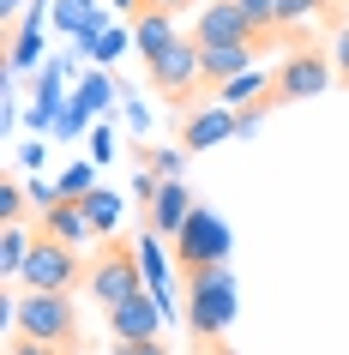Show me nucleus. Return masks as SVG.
I'll return each instance as SVG.
<instances>
[{"instance_id": "f257e3e1", "label": "nucleus", "mask_w": 349, "mask_h": 355, "mask_svg": "<svg viewBox=\"0 0 349 355\" xmlns=\"http://www.w3.org/2000/svg\"><path fill=\"white\" fill-rule=\"evenodd\" d=\"M6 313H12V337L60 343V349H73V343H78V307H73V295H31V289H19Z\"/></svg>"}, {"instance_id": "f03ea898", "label": "nucleus", "mask_w": 349, "mask_h": 355, "mask_svg": "<svg viewBox=\"0 0 349 355\" xmlns=\"http://www.w3.org/2000/svg\"><path fill=\"white\" fill-rule=\"evenodd\" d=\"M187 325L193 337H223L235 325V271L229 265H211V271H193L187 277Z\"/></svg>"}, {"instance_id": "7ed1b4c3", "label": "nucleus", "mask_w": 349, "mask_h": 355, "mask_svg": "<svg viewBox=\"0 0 349 355\" xmlns=\"http://www.w3.org/2000/svg\"><path fill=\"white\" fill-rule=\"evenodd\" d=\"M78 283H91V265L78 259L73 247L37 235V247H31V259L19 271V289H31V295H73Z\"/></svg>"}, {"instance_id": "20e7f679", "label": "nucleus", "mask_w": 349, "mask_h": 355, "mask_svg": "<svg viewBox=\"0 0 349 355\" xmlns=\"http://www.w3.org/2000/svg\"><path fill=\"white\" fill-rule=\"evenodd\" d=\"M145 78H151V91H157V96L181 103V114H187V103H193V96L205 91V60H199V42H193V37L169 42L163 55H151V60H145Z\"/></svg>"}, {"instance_id": "39448f33", "label": "nucleus", "mask_w": 349, "mask_h": 355, "mask_svg": "<svg viewBox=\"0 0 349 355\" xmlns=\"http://www.w3.org/2000/svg\"><path fill=\"white\" fill-rule=\"evenodd\" d=\"M91 295L103 301V313L121 307V301H133V295H151V289H145V265H139L133 247H121V241L96 247V259H91Z\"/></svg>"}, {"instance_id": "423d86ee", "label": "nucleus", "mask_w": 349, "mask_h": 355, "mask_svg": "<svg viewBox=\"0 0 349 355\" xmlns=\"http://www.w3.org/2000/svg\"><path fill=\"white\" fill-rule=\"evenodd\" d=\"M331 73H337V67H331L319 49H295V55L271 73V91L259 96V103H265V109H277V103H307V96H319L331 85Z\"/></svg>"}, {"instance_id": "0eeeda50", "label": "nucleus", "mask_w": 349, "mask_h": 355, "mask_svg": "<svg viewBox=\"0 0 349 355\" xmlns=\"http://www.w3.org/2000/svg\"><path fill=\"white\" fill-rule=\"evenodd\" d=\"M175 241H181V247H175V259H181L187 277L229 259V229H223V217H211L205 205H193V217H187V229L175 235Z\"/></svg>"}, {"instance_id": "6e6552de", "label": "nucleus", "mask_w": 349, "mask_h": 355, "mask_svg": "<svg viewBox=\"0 0 349 355\" xmlns=\"http://www.w3.org/2000/svg\"><path fill=\"white\" fill-rule=\"evenodd\" d=\"M193 42L199 49H217V42H247V49H259L253 24H247V12H241L235 0H205L199 19H193Z\"/></svg>"}, {"instance_id": "1a4fd4ad", "label": "nucleus", "mask_w": 349, "mask_h": 355, "mask_svg": "<svg viewBox=\"0 0 349 355\" xmlns=\"http://www.w3.org/2000/svg\"><path fill=\"white\" fill-rule=\"evenodd\" d=\"M157 325H163V307L151 295H133V301H121V307H109L114 343H157Z\"/></svg>"}, {"instance_id": "9d476101", "label": "nucleus", "mask_w": 349, "mask_h": 355, "mask_svg": "<svg viewBox=\"0 0 349 355\" xmlns=\"http://www.w3.org/2000/svg\"><path fill=\"white\" fill-rule=\"evenodd\" d=\"M223 139H235V109L223 103H205V109L181 114V150H211Z\"/></svg>"}, {"instance_id": "9b49d317", "label": "nucleus", "mask_w": 349, "mask_h": 355, "mask_svg": "<svg viewBox=\"0 0 349 355\" xmlns=\"http://www.w3.org/2000/svg\"><path fill=\"white\" fill-rule=\"evenodd\" d=\"M42 235H49V241H60V247H91V217H85V199H60L55 211H42Z\"/></svg>"}, {"instance_id": "f8f14e48", "label": "nucleus", "mask_w": 349, "mask_h": 355, "mask_svg": "<svg viewBox=\"0 0 349 355\" xmlns=\"http://www.w3.org/2000/svg\"><path fill=\"white\" fill-rule=\"evenodd\" d=\"M253 55H259V49H247V42H217V49H199V60H205V91H223L229 78L253 73Z\"/></svg>"}, {"instance_id": "ddd939ff", "label": "nucleus", "mask_w": 349, "mask_h": 355, "mask_svg": "<svg viewBox=\"0 0 349 355\" xmlns=\"http://www.w3.org/2000/svg\"><path fill=\"white\" fill-rule=\"evenodd\" d=\"M151 235H181L187 217H193V193H187V181H163V193L151 199Z\"/></svg>"}, {"instance_id": "4468645a", "label": "nucleus", "mask_w": 349, "mask_h": 355, "mask_svg": "<svg viewBox=\"0 0 349 355\" xmlns=\"http://www.w3.org/2000/svg\"><path fill=\"white\" fill-rule=\"evenodd\" d=\"M169 42H181V31H175V19H169V12H139V24H133V49H139V60L163 55Z\"/></svg>"}, {"instance_id": "2eb2a0df", "label": "nucleus", "mask_w": 349, "mask_h": 355, "mask_svg": "<svg viewBox=\"0 0 349 355\" xmlns=\"http://www.w3.org/2000/svg\"><path fill=\"white\" fill-rule=\"evenodd\" d=\"M265 91H271V73H241V78H229V85H223V91H211V96H217L223 109L241 114V109H253Z\"/></svg>"}, {"instance_id": "dca6fc26", "label": "nucleus", "mask_w": 349, "mask_h": 355, "mask_svg": "<svg viewBox=\"0 0 349 355\" xmlns=\"http://www.w3.org/2000/svg\"><path fill=\"white\" fill-rule=\"evenodd\" d=\"M31 247H37V241H31V235H24L19 223H6V241H0V271H6L12 283H19L24 259H31Z\"/></svg>"}, {"instance_id": "f3484780", "label": "nucleus", "mask_w": 349, "mask_h": 355, "mask_svg": "<svg viewBox=\"0 0 349 355\" xmlns=\"http://www.w3.org/2000/svg\"><path fill=\"white\" fill-rule=\"evenodd\" d=\"M85 217H91L96 235H114V223H121V199H114L109 187H96L91 199H85Z\"/></svg>"}, {"instance_id": "a211bd4d", "label": "nucleus", "mask_w": 349, "mask_h": 355, "mask_svg": "<svg viewBox=\"0 0 349 355\" xmlns=\"http://www.w3.org/2000/svg\"><path fill=\"white\" fill-rule=\"evenodd\" d=\"M325 12V0H277V19H283V31H295L301 19H319Z\"/></svg>"}, {"instance_id": "6ab92c4d", "label": "nucleus", "mask_w": 349, "mask_h": 355, "mask_svg": "<svg viewBox=\"0 0 349 355\" xmlns=\"http://www.w3.org/2000/svg\"><path fill=\"white\" fill-rule=\"evenodd\" d=\"M139 163H151L157 181H181V150H139Z\"/></svg>"}, {"instance_id": "aec40b11", "label": "nucleus", "mask_w": 349, "mask_h": 355, "mask_svg": "<svg viewBox=\"0 0 349 355\" xmlns=\"http://www.w3.org/2000/svg\"><path fill=\"white\" fill-rule=\"evenodd\" d=\"M91 163H73L67 175H60V199H91Z\"/></svg>"}, {"instance_id": "412c9836", "label": "nucleus", "mask_w": 349, "mask_h": 355, "mask_svg": "<svg viewBox=\"0 0 349 355\" xmlns=\"http://www.w3.org/2000/svg\"><path fill=\"white\" fill-rule=\"evenodd\" d=\"M24 199H31V193L6 181V187H0V217H6V223H19V217H24Z\"/></svg>"}, {"instance_id": "4be33fe9", "label": "nucleus", "mask_w": 349, "mask_h": 355, "mask_svg": "<svg viewBox=\"0 0 349 355\" xmlns=\"http://www.w3.org/2000/svg\"><path fill=\"white\" fill-rule=\"evenodd\" d=\"M31 60H37V19L24 24L19 42H12V67H31Z\"/></svg>"}, {"instance_id": "5701e85b", "label": "nucleus", "mask_w": 349, "mask_h": 355, "mask_svg": "<svg viewBox=\"0 0 349 355\" xmlns=\"http://www.w3.org/2000/svg\"><path fill=\"white\" fill-rule=\"evenodd\" d=\"M6 355H73V349H60V343H31V337H12V343H6Z\"/></svg>"}, {"instance_id": "b1692460", "label": "nucleus", "mask_w": 349, "mask_h": 355, "mask_svg": "<svg viewBox=\"0 0 349 355\" xmlns=\"http://www.w3.org/2000/svg\"><path fill=\"white\" fill-rule=\"evenodd\" d=\"M331 67H337V78L349 85V24L337 31V37H331Z\"/></svg>"}, {"instance_id": "393cba45", "label": "nucleus", "mask_w": 349, "mask_h": 355, "mask_svg": "<svg viewBox=\"0 0 349 355\" xmlns=\"http://www.w3.org/2000/svg\"><path fill=\"white\" fill-rule=\"evenodd\" d=\"M121 42H127L121 31H103V37H96V60H114V55H121Z\"/></svg>"}, {"instance_id": "a878e982", "label": "nucleus", "mask_w": 349, "mask_h": 355, "mask_svg": "<svg viewBox=\"0 0 349 355\" xmlns=\"http://www.w3.org/2000/svg\"><path fill=\"white\" fill-rule=\"evenodd\" d=\"M187 6H199V0H145V12H169V19L187 12Z\"/></svg>"}, {"instance_id": "bb28decb", "label": "nucleus", "mask_w": 349, "mask_h": 355, "mask_svg": "<svg viewBox=\"0 0 349 355\" xmlns=\"http://www.w3.org/2000/svg\"><path fill=\"white\" fill-rule=\"evenodd\" d=\"M109 355H169V349H163V343H114Z\"/></svg>"}, {"instance_id": "cd10ccee", "label": "nucleus", "mask_w": 349, "mask_h": 355, "mask_svg": "<svg viewBox=\"0 0 349 355\" xmlns=\"http://www.w3.org/2000/svg\"><path fill=\"white\" fill-rule=\"evenodd\" d=\"M199 355H235V349H229V343H217V337H205V343H199Z\"/></svg>"}, {"instance_id": "c85d7f7f", "label": "nucleus", "mask_w": 349, "mask_h": 355, "mask_svg": "<svg viewBox=\"0 0 349 355\" xmlns=\"http://www.w3.org/2000/svg\"><path fill=\"white\" fill-rule=\"evenodd\" d=\"M12 6H19V0H0V12H12Z\"/></svg>"}, {"instance_id": "c756f323", "label": "nucleus", "mask_w": 349, "mask_h": 355, "mask_svg": "<svg viewBox=\"0 0 349 355\" xmlns=\"http://www.w3.org/2000/svg\"><path fill=\"white\" fill-rule=\"evenodd\" d=\"M121 6H133V0H121Z\"/></svg>"}]
</instances>
